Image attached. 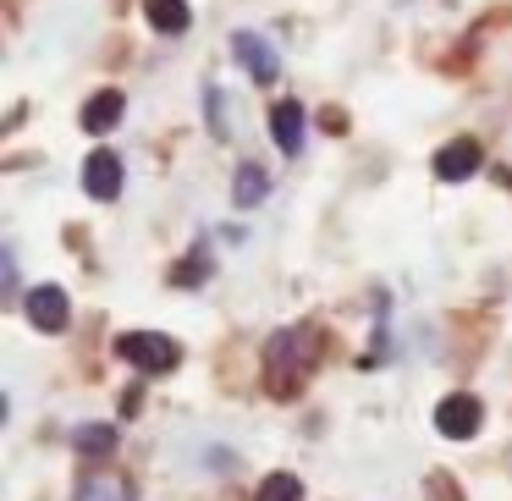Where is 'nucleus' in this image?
Instances as JSON below:
<instances>
[{"mask_svg": "<svg viewBox=\"0 0 512 501\" xmlns=\"http://www.w3.org/2000/svg\"><path fill=\"white\" fill-rule=\"evenodd\" d=\"M204 116H210V133H215V138L232 133V127H226V94L215 89V83H204Z\"/></svg>", "mask_w": 512, "mask_h": 501, "instance_id": "obj_16", "label": "nucleus"}, {"mask_svg": "<svg viewBox=\"0 0 512 501\" xmlns=\"http://www.w3.org/2000/svg\"><path fill=\"white\" fill-rule=\"evenodd\" d=\"M144 17L155 34H188V23H193L188 0H144Z\"/></svg>", "mask_w": 512, "mask_h": 501, "instance_id": "obj_11", "label": "nucleus"}, {"mask_svg": "<svg viewBox=\"0 0 512 501\" xmlns=\"http://www.w3.org/2000/svg\"><path fill=\"white\" fill-rule=\"evenodd\" d=\"M265 193H270V171L259 160H243L232 177V204L237 210H254V204H265Z\"/></svg>", "mask_w": 512, "mask_h": 501, "instance_id": "obj_9", "label": "nucleus"}, {"mask_svg": "<svg viewBox=\"0 0 512 501\" xmlns=\"http://www.w3.org/2000/svg\"><path fill=\"white\" fill-rule=\"evenodd\" d=\"M479 166H485V149H479V138H452V144L435 155V177H441V182H468Z\"/></svg>", "mask_w": 512, "mask_h": 501, "instance_id": "obj_7", "label": "nucleus"}, {"mask_svg": "<svg viewBox=\"0 0 512 501\" xmlns=\"http://www.w3.org/2000/svg\"><path fill=\"white\" fill-rule=\"evenodd\" d=\"M270 133H276L281 155H298V149H303V105L298 100H281L276 111H270Z\"/></svg>", "mask_w": 512, "mask_h": 501, "instance_id": "obj_10", "label": "nucleus"}, {"mask_svg": "<svg viewBox=\"0 0 512 501\" xmlns=\"http://www.w3.org/2000/svg\"><path fill=\"white\" fill-rule=\"evenodd\" d=\"M138 408H144V391H138V386H127V391H122V413H127V419H133Z\"/></svg>", "mask_w": 512, "mask_h": 501, "instance_id": "obj_18", "label": "nucleus"}, {"mask_svg": "<svg viewBox=\"0 0 512 501\" xmlns=\"http://www.w3.org/2000/svg\"><path fill=\"white\" fill-rule=\"evenodd\" d=\"M122 116H127V94L122 89H100V94H89V105H83V127H89V133H111Z\"/></svg>", "mask_w": 512, "mask_h": 501, "instance_id": "obj_8", "label": "nucleus"}, {"mask_svg": "<svg viewBox=\"0 0 512 501\" xmlns=\"http://www.w3.org/2000/svg\"><path fill=\"white\" fill-rule=\"evenodd\" d=\"M78 501H133V485L127 479H83Z\"/></svg>", "mask_w": 512, "mask_h": 501, "instance_id": "obj_14", "label": "nucleus"}, {"mask_svg": "<svg viewBox=\"0 0 512 501\" xmlns=\"http://www.w3.org/2000/svg\"><path fill=\"white\" fill-rule=\"evenodd\" d=\"M232 56L243 61V72L259 83V89L281 78V56H276V45H270L265 34H254V28H243V34H232Z\"/></svg>", "mask_w": 512, "mask_h": 501, "instance_id": "obj_5", "label": "nucleus"}, {"mask_svg": "<svg viewBox=\"0 0 512 501\" xmlns=\"http://www.w3.org/2000/svg\"><path fill=\"white\" fill-rule=\"evenodd\" d=\"M254 501H303V479L298 474H265Z\"/></svg>", "mask_w": 512, "mask_h": 501, "instance_id": "obj_15", "label": "nucleus"}, {"mask_svg": "<svg viewBox=\"0 0 512 501\" xmlns=\"http://www.w3.org/2000/svg\"><path fill=\"white\" fill-rule=\"evenodd\" d=\"M116 358L122 364H133L138 375H166V369H177V342H171L166 331H122L116 336Z\"/></svg>", "mask_w": 512, "mask_h": 501, "instance_id": "obj_2", "label": "nucleus"}, {"mask_svg": "<svg viewBox=\"0 0 512 501\" xmlns=\"http://www.w3.org/2000/svg\"><path fill=\"white\" fill-rule=\"evenodd\" d=\"M479 424H485V402H479L474 391H452V397L435 402V430H441L446 441H474Z\"/></svg>", "mask_w": 512, "mask_h": 501, "instance_id": "obj_3", "label": "nucleus"}, {"mask_svg": "<svg viewBox=\"0 0 512 501\" xmlns=\"http://www.w3.org/2000/svg\"><path fill=\"white\" fill-rule=\"evenodd\" d=\"M83 193L100 204H111L116 193H122V155H111V149H94L89 160H83Z\"/></svg>", "mask_w": 512, "mask_h": 501, "instance_id": "obj_6", "label": "nucleus"}, {"mask_svg": "<svg viewBox=\"0 0 512 501\" xmlns=\"http://www.w3.org/2000/svg\"><path fill=\"white\" fill-rule=\"evenodd\" d=\"M23 309H28V325H34V331H45V336H61L72 325V298L56 287V281H45V287L28 292Z\"/></svg>", "mask_w": 512, "mask_h": 501, "instance_id": "obj_4", "label": "nucleus"}, {"mask_svg": "<svg viewBox=\"0 0 512 501\" xmlns=\"http://www.w3.org/2000/svg\"><path fill=\"white\" fill-rule=\"evenodd\" d=\"M210 281V248H193L188 259L171 265V287H204Z\"/></svg>", "mask_w": 512, "mask_h": 501, "instance_id": "obj_13", "label": "nucleus"}, {"mask_svg": "<svg viewBox=\"0 0 512 501\" xmlns=\"http://www.w3.org/2000/svg\"><path fill=\"white\" fill-rule=\"evenodd\" d=\"M314 347H320V336L303 331V325H287V331L270 336V342H265V391H270V397L292 402L303 386H309Z\"/></svg>", "mask_w": 512, "mask_h": 501, "instance_id": "obj_1", "label": "nucleus"}, {"mask_svg": "<svg viewBox=\"0 0 512 501\" xmlns=\"http://www.w3.org/2000/svg\"><path fill=\"white\" fill-rule=\"evenodd\" d=\"M430 501H463L457 479H452V474H430Z\"/></svg>", "mask_w": 512, "mask_h": 501, "instance_id": "obj_17", "label": "nucleus"}, {"mask_svg": "<svg viewBox=\"0 0 512 501\" xmlns=\"http://www.w3.org/2000/svg\"><path fill=\"white\" fill-rule=\"evenodd\" d=\"M72 452L78 457H111L116 452V430L111 424H78V430H72Z\"/></svg>", "mask_w": 512, "mask_h": 501, "instance_id": "obj_12", "label": "nucleus"}]
</instances>
